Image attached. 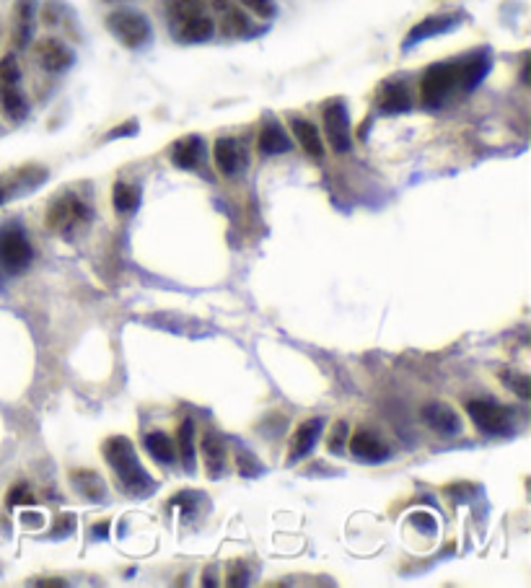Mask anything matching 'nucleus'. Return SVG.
Here are the masks:
<instances>
[{"mask_svg":"<svg viewBox=\"0 0 531 588\" xmlns=\"http://www.w3.org/2000/svg\"><path fill=\"white\" fill-rule=\"evenodd\" d=\"M490 70V55L487 52H475L464 60H451V63L430 65L420 81V99L425 107L438 109L446 104L454 91H472Z\"/></svg>","mask_w":531,"mask_h":588,"instance_id":"1","label":"nucleus"},{"mask_svg":"<svg viewBox=\"0 0 531 588\" xmlns=\"http://www.w3.org/2000/svg\"><path fill=\"white\" fill-rule=\"evenodd\" d=\"M104 459H107L109 467L114 469V477L125 487L130 495H151V490L156 487V482L148 477V472L140 464L138 454H135V446L130 443V438L125 436H112L104 441L102 446Z\"/></svg>","mask_w":531,"mask_h":588,"instance_id":"2","label":"nucleus"},{"mask_svg":"<svg viewBox=\"0 0 531 588\" xmlns=\"http://www.w3.org/2000/svg\"><path fill=\"white\" fill-rule=\"evenodd\" d=\"M169 24L179 42L200 45L215 34V21L203 0H169Z\"/></svg>","mask_w":531,"mask_h":588,"instance_id":"3","label":"nucleus"},{"mask_svg":"<svg viewBox=\"0 0 531 588\" xmlns=\"http://www.w3.org/2000/svg\"><path fill=\"white\" fill-rule=\"evenodd\" d=\"M0 114L13 125H19L29 117L24 76H21V65L13 52L0 57Z\"/></svg>","mask_w":531,"mask_h":588,"instance_id":"4","label":"nucleus"},{"mask_svg":"<svg viewBox=\"0 0 531 588\" xmlns=\"http://www.w3.org/2000/svg\"><path fill=\"white\" fill-rule=\"evenodd\" d=\"M91 221V208L76 192H63L47 208V226L60 236H73L81 226Z\"/></svg>","mask_w":531,"mask_h":588,"instance_id":"5","label":"nucleus"},{"mask_svg":"<svg viewBox=\"0 0 531 588\" xmlns=\"http://www.w3.org/2000/svg\"><path fill=\"white\" fill-rule=\"evenodd\" d=\"M107 29L120 45L130 47V50H140L151 42V21L146 13L130 11V8H120L107 16Z\"/></svg>","mask_w":531,"mask_h":588,"instance_id":"6","label":"nucleus"},{"mask_svg":"<svg viewBox=\"0 0 531 588\" xmlns=\"http://www.w3.org/2000/svg\"><path fill=\"white\" fill-rule=\"evenodd\" d=\"M322 122L332 153H337V156L348 153L353 148V130H350V112L345 99H340V96L327 99L322 104Z\"/></svg>","mask_w":531,"mask_h":588,"instance_id":"7","label":"nucleus"},{"mask_svg":"<svg viewBox=\"0 0 531 588\" xmlns=\"http://www.w3.org/2000/svg\"><path fill=\"white\" fill-rule=\"evenodd\" d=\"M467 412L472 423L487 436H506L513 430L511 410L493 402V399H472V402H467Z\"/></svg>","mask_w":531,"mask_h":588,"instance_id":"8","label":"nucleus"},{"mask_svg":"<svg viewBox=\"0 0 531 588\" xmlns=\"http://www.w3.org/2000/svg\"><path fill=\"white\" fill-rule=\"evenodd\" d=\"M32 257V244H29V239H26L21 231L8 228V231L0 234V265L6 267L8 272L26 270L29 262H32Z\"/></svg>","mask_w":531,"mask_h":588,"instance_id":"9","label":"nucleus"},{"mask_svg":"<svg viewBox=\"0 0 531 588\" xmlns=\"http://www.w3.org/2000/svg\"><path fill=\"white\" fill-rule=\"evenodd\" d=\"M34 55H37V63L47 70V73H65L70 65L76 63V55L65 42L55 37L39 39L34 45Z\"/></svg>","mask_w":531,"mask_h":588,"instance_id":"10","label":"nucleus"},{"mask_svg":"<svg viewBox=\"0 0 531 588\" xmlns=\"http://www.w3.org/2000/svg\"><path fill=\"white\" fill-rule=\"evenodd\" d=\"M373 102H376V107H379L381 114L410 112V107H412L410 86H407L402 78H389V81H384L379 89H376Z\"/></svg>","mask_w":531,"mask_h":588,"instance_id":"11","label":"nucleus"},{"mask_svg":"<svg viewBox=\"0 0 531 588\" xmlns=\"http://www.w3.org/2000/svg\"><path fill=\"white\" fill-rule=\"evenodd\" d=\"M213 159H215V166H218V171H221L223 177H236V174H241V171L247 169V164H249L247 148L241 146L236 138L215 140Z\"/></svg>","mask_w":531,"mask_h":588,"instance_id":"12","label":"nucleus"},{"mask_svg":"<svg viewBox=\"0 0 531 588\" xmlns=\"http://www.w3.org/2000/svg\"><path fill=\"white\" fill-rule=\"evenodd\" d=\"M34 24H37V0H16L11 24V37L16 50H26L32 45Z\"/></svg>","mask_w":531,"mask_h":588,"instance_id":"13","label":"nucleus"},{"mask_svg":"<svg viewBox=\"0 0 531 588\" xmlns=\"http://www.w3.org/2000/svg\"><path fill=\"white\" fill-rule=\"evenodd\" d=\"M348 449L358 462H366V464H379L389 459V446H386V443L373 433V430H366V428H361L353 438H350Z\"/></svg>","mask_w":531,"mask_h":588,"instance_id":"14","label":"nucleus"},{"mask_svg":"<svg viewBox=\"0 0 531 588\" xmlns=\"http://www.w3.org/2000/svg\"><path fill=\"white\" fill-rule=\"evenodd\" d=\"M459 21H462V13H438V16H428V19L412 26V32L407 34L405 39V50L407 47H415L418 42H425V39H433L443 32H451Z\"/></svg>","mask_w":531,"mask_h":588,"instance_id":"15","label":"nucleus"},{"mask_svg":"<svg viewBox=\"0 0 531 588\" xmlns=\"http://www.w3.org/2000/svg\"><path fill=\"white\" fill-rule=\"evenodd\" d=\"M213 8L221 19V32L226 37H247L252 34V21L244 16L241 6H236L234 0H213Z\"/></svg>","mask_w":531,"mask_h":588,"instance_id":"16","label":"nucleus"},{"mask_svg":"<svg viewBox=\"0 0 531 588\" xmlns=\"http://www.w3.org/2000/svg\"><path fill=\"white\" fill-rule=\"evenodd\" d=\"M423 420L436 430L438 436H456L462 433V418L456 415V410L451 405H443V402H430L423 407Z\"/></svg>","mask_w":531,"mask_h":588,"instance_id":"17","label":"nucleus"},{"mask_svg":"<svg viewBox=\"0 0 531 588\" xmlns=\"http://www.w3.org/2000/svg\"><path fill=\"white\" fill-rule=\"evenodd\" d=\"M257 148H260L262 156H280V153H288L293 148L291 135L285 133V127L278 120L267 117L260 127V138H257Z\"/></svg>","mask_w":531,"mask_h":588,"instance_id":"18","label":"nucleus"},{"mask_svg":"<svg viewBox=\"0 0 531 588\" xmlns=\"http://www.w3.org/2000/svg\"><path fill=\"white\" fill-rule=\"evenodd\" d=\"M205 156V143L200 135H187V138L177 140L174 146H171V164L177 166V169L192 171L197 166L203 164Z\"/></svg>","mask_w":531,"mask_h":588,"instance_id":"19","label":"nucleus"},{"mask_svg":"<svg viewBox=\"0 0 531 588\" xmlns=\"http://www.w3.org/2000/svg\"><path fill=\"white\" fill-rule=\"evenodd\" d=\"M322 428H324V420L322 418H311V420H306V423L298 425L296 433H293L291 456H288V462L296 464L298 459H304V456H309L311 449L317 446L319 436H322Z\"/></svg>","mask_w":531,"mask_h":588,"instance_id":"20","label":"nucleus"},{"mask_svg":"<svg viewBox=\"0 0 531 588\" xmlns=\"http://www.w3.org/2000/svg\"><path fill=\"white\" fill-rule=\"evenodd\" d=\"M291 130L293 138H296L298 146L304 148L306 156H311V159L317 161L324 159V140L314 122L306 120V117H291Z\"/></svg>","mask_w":531,"mask_h":588,"instance_id":"21","label":"nucleus"},{"mask_svg":"<svg viewBox=\"0 0 531 588\" xmlns=\"http://www.w3.org/2000/svg\"><path fill=\"white\" fill-rule=\"evenodd\" d=\"M200 451H203V464L210 480H218L226 469V443L221 441L218 433H205L200 441Z\"/></svg>","mask_w":531,"mask_h":588,"instance_id":"22","label":"nucleus"},{"mask_svg":"<svg viewBox=\"0 0 531 588\" xmlns=\"http://www.w3.org/2000/svg\"><path fill=\"white\" fill-rule=\"evenodd\" d=\"M143 446H146V451L151 454L153 462H159V464L177 462V443L171 441L166 433H161V430H153V433H148V436L143 438Z\"/></svg>","mask_w":531,"mask_h":588,"instance_id":"23","label":"nucleus"},{"mask_svg":"<svg viewBox=\"0 0 531 588\" xmlns=\"http://www.w3.org/2000/svg\"><path fill=\"white\" fill-rule=\"evenodd\" d=\"M177 456L187 472H195L197 449H195V423L190 418L184 420L177 430Z\"/></svg>","mask_w":531,"mask_h":588,"instance_id":"24","label":"nucleus"},{"mask_svg":"<svg viewBox=\"0 0 531 588\" xmlns=\"http://www.w3.org/2000/svg\"><path fill=\"white\" fill-rule=\"evenodd\" d=\"M70 482H73V487H76L78 493H83L89 500H107V485H104V480L96 472H91V469H78V472H73L70 475Z\"/></svg>","mask_w":531,"mask_h":588,"instance_id":"25","label":"nucleus"},{"mask_svg":"<svg viewBox=\"0 0 531 588\" xmlns=\"http://www.w3.org/2000/svg\"><path fill=\"white\" fill-rule=\"evenodd\" d=\"M112 203L117 213H133L140 205V187L130 182H117L112 190Z\"/></svg>","mask_w":531,"mask_h":588,"instance_id":"26","label":"nucleus"},{"mask_svg":"<svg viewBox=\"0 0 531 588\" xmlns=\"http://www.w3.org/2000/svg\"><path fill=\"white\" fill-rule=\"evenodd\" d=\"M348 423L345 420H337L335 428H332V433H329L327 438V446L329 451L335 456H342L345 454V449H348Z\"/></svg>","mask_w":531,"mask_h":588,"instance_id":"27","label":"nucleus"},{"mask_svg":"<svg viewBox=\"0 0 531 588\" xmlns=\"http://www.w3.org/2000/svg\"><path fill=\"white\" fill-rule=\"evenodd\" d=\"M500 379L506 381L508 386H511L513 392L519 394L521 399H529L531 397V384H529V376L526 374H516V371H511V374H508V371H503V374H500Z\"/></svg>","mask_w":531,"mask_h":588,"instance_id":"28","label":"nucleus"},{"mask_svg":"<svg viewBox=\"0 0 531 588\" xmlns=\"http://www.w3.org/2000/svg\"><path fill=\"white\" fill-rule=\"evenodd\" d=\"M236 464H239L241 475H247V477H257L260 472H265V467H262V464L254 459L252 451H247V449L239 451V456H236Z\"/></svg>","mask_w":531,"mask_h":588,"instance_id":"29","label":"nucleus"},{"mask_svg":"<svg viewBox=\"0 0 531 588\" xmlns=\"http://www.w3.org/2000/svg\"><path fill=\"white\" fill-rule=\"evenodd\" d=\"M8 506H32L34 503V495L29 493V485H24V482H19V485H13L11 490H8Z\"/></svg>","mask_w":531,"mask_h":588,"instance_id":"30","label":"nucleus"},{"mask_svg":"<svg viewBox=\"0 0 531 588\" xmlns=\"http://www.w3.org/2000/svg\"><path fill=\"white\" fill-rule=\"evenodd\" d=\"M239 3L247 6L252 13H257L260 19H272L275 16V3L272 0H239Z\"/></svg>","mask_w":531,"mask_h":588,"instance_id":"31","label":"nucleus"},{"mask_svg":"<svg viewBox=\"0 0 531 588\" xmlns=\"http://www.w3.org/2000/svg\"><path fill=\"white\" fill-rule=\"evenodd\" d=\"M228 586H247L249 583V570L247 565H239L236 563L234 568H231V578H228Z\"/></svg>","mask_w":531,"mask_h":588,"instance_id":"32","label":"nucleus"},{"mask_svg":"<svg viewBox=\"0 0 531 588\" xmlns=\"http://www.w3.org/2000/svg\"><path fill=\"white\" fill-rule=\"evenodd\" d=\"M29 586H68L63 578H32Z\"/></svg>","mask_w":531,"mask_h":588,"instance_id":"33","label":"nucleus"}]
</instances>
